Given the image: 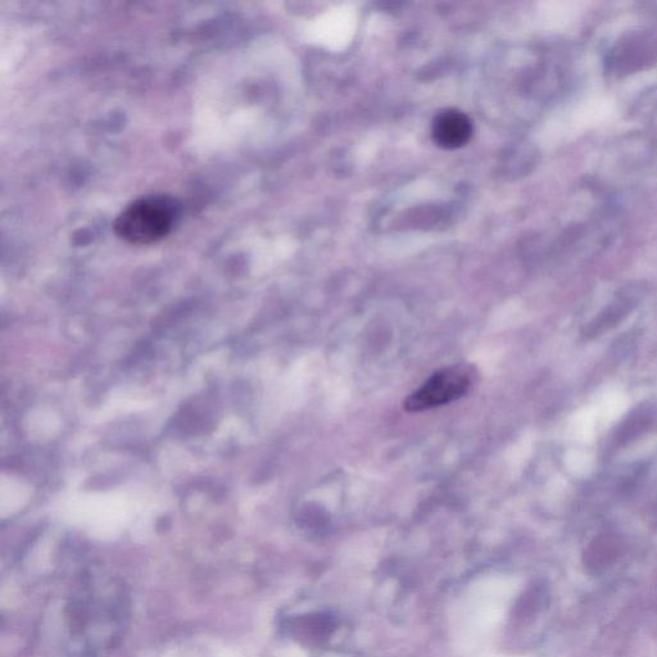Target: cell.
Masks as SVG:
<instances>
[{"mask_svg":"<svg viewBox=\"0 0 657 657\" xmlns=\"http://www.w3.org/2000/svg\"><path fill=\"white\" fill-rule=\"evenodd\" d=\"M477 369L471 365H452L438 370L414 393H411L403 409L421 412L447 405L464 397L473 388Z\"/></svg>","mask_w":657,"mask_h":657,"instance_id":"277c9868","label":"cell"},{"mask_svg":"<svg viewBox=\"0 0 657 657\" xmlns=\"http://www.w3.org/2000/svg\"><path fill=\"white\" fill-rule=\"evenodd\" d=\"M654 412L650 406H641L634 410L615 434V442L625 446L646 433L654 425Z\"/></svg>","mask_w":657,"mask_h":657,"instance_id":"52a82bcc","label":"cell"},{"mask_svg":"<svg viewBox=\"0 0 657 657\" xmlns=\"http://www.w3.org/2000/svg\"><path fill=\"white\" fill-rule=\"evenodd\" d=\"M606 69L628 75L657 63V26L637 25L615 36L605 51Z\"/></svg>","mask_w":657,"mask_h":657,"instance_id":"3957f363","label":"cell"},{"mask_svg":"<svg viewBox=\"0 0 657 657\" xmlns=\"http://www.w3.org/2000/svg\"><path fill=\"white\" fill-rule=\"evenodd\" d=\"M57 607L62 657H104L119 643L128 619L124 588L102 570H81Z\"/></svg>","mask_w":657,"mask_h":657,"instance_id":"6da1fadb","label":"cell"},{"mask_svg":"<svg viewBox=\"0 0 657 657\" xmlns=\"http://www.w3.org/2000/svg\"><path fill=\"white\" fill-rule=\"evenodd\" d=\"M179 206L169 196H147L130 203L121 212L113 229L117 237L135 246L160 242L174 229Z\"/></svg>","mask_w":657,"mask_h":657,"instance_id":"7a4b0ae2","label":"cell"},{"mask_svg":"<svg viewBox=\"0 0 657 657\" xmlns=\"http://www.w3.org/2000/svg\"><path fill=\"white\" fill-rule=\"evenodd\" d=\"M637 305V294L631 292V289L619 292L613 301L587 325L583 332L584 338L592 339L609 332V330L622 323L624 319H627Z\"/></svg>","mask_w":657,"mask_h":657,"instance_id":"8992f818","label":"cell"},{"mask_svg":"<svg viewBox=\"0 0 657 657\" xmlns=\"http://www.w3.org/2000/svg\"><path fill=\"white\" fill-rule=\"evenodd\" d=\"M432 135L434 143L443 149H457L468 144L473 135V122L466 113L444 110L434 119Z\"/></svg>","mask_w":657,"mask_h":657,"instance_id":"5b68a950","label":"cell"}]
</instances>
